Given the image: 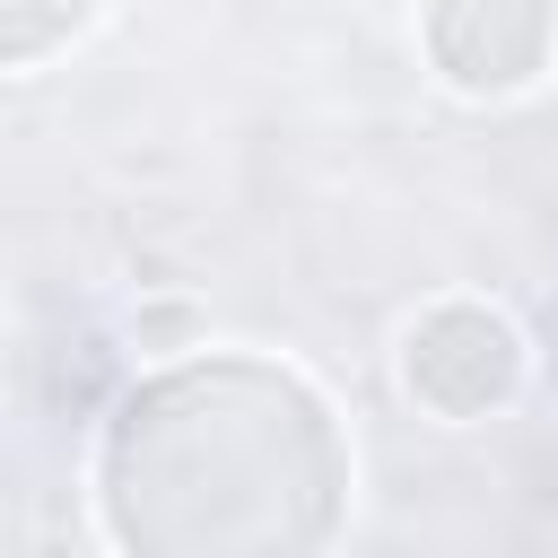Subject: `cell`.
Here are the masks:
<instances>
[{"instance_id":"cell-1","label":"cell","mask_w":558,"mask_h":558,"mask_svg":"<svg viewBox=\"0 0 558 558\" xmlns=\"http://www.w3.org/2000/svg\"><path fill=\"white\" fill-rule=\"evenodd\" d=\"M192 340H209V314H201L183 288H140V305H131V349H140V357H174V349H192Z\"/></svg>"}]
</instances>
